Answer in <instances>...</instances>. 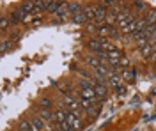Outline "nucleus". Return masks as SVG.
<instances>
[{
    "mask_svg": "<svg viewBox=\"0 0 156 131\" xmlns=\"http://www.w3.org/2000/svg\"><path fill=\"white\" fill-rule=\"evenodd\" d=\"M83 4H80V2H68V7H66V12L69 14V18L71 16H75V14H78V12H82L83 11Z\"/></svg>",
    "mask_w": 156,
    "mask_h": 131,
    "instance_id": "nucleus-5",
    "label": "nucleus"
},
{
    "mask_svg": "<svg viewBox=\"0 0 156 131\" xmlns=\"http://www.w3.org/2000/svg\"><path fill=\"white\" fill-rule=\"evenodd\" d=\"M9 25H11L9 18H2V20H0V29H2V32L7 30V27H9Z\"/></svg>",
    "mask_w": 156,
    "mask_h": 131,
    "instance_id": "nucleus-22",
    "label": "nucleus"
},
{
    "mask_svg": "<svg viewBox=\"0 0 156 131\" xmlns=\"http://www.w3.org/2000/svg\"><path fill=\"white\" fill-rule=\"evenodd\" d=\"M18 131H34L32 122H30L29 119H21V121H18Z\"/></svg>",
    "mask_w": 156,
    "mask_h": 131,
    "instance_id": "nucleus-18",
    "label": "nucleus"
},
{
    "mask_svg": "<svg viewBox=\"0 0 156 131\" xmlns=\"http://www.w3.org/2000/svg\"><path fill=\"white\" fill-rule=\"evenodd\" d=\"M69 20L73 21V23H76V25H87V23H89L87 16L83 14V11H82V12H78V14H75V16H71Z\"/></svg>",
    "mask_w": 156,
    "mask_h": 131,
    "instance_id": "nucleus-14",
    "label": "nucleus"
},
{
    "mask_svg": "<svg viewBox=\"0 0 156 131\" xmlns=\"http://www.w3.org/2000/svg\"><path fill=\"white\" fill-rule=\"evenodd\" d=\"M108 7L105 5V4H96V20H94V23H96L98 27L99 25H105V20H107L108 16Z\"/></svg>",
    "mask_w": 156,
    "mask_h": 131,
    "instance_id": "nucleus-1",
    "label": "nucleus"
},
{
    "mask_svg": "<svg viewBox=\"0 0 156 131\" xmlns=\"http://www.w3.org/2000/svg\"><path fill=\"white\" fill-rule=\"evenodd\" d=\"M99 112H101V106H99V103H98V105L94 103V105H92L90 108H87V110H85V113H87L89 119H94V117H96Z\"/></svg>",
    "mask_w": 156,
    "mask_h": 131,
    "instance_id": "nucleus-19",
    "label": "nucleus"
},
{
    "mask_svg": "<svg viewBox=\"0 0 156 131\" xmlns=\"http://www.w3.org/2000/svg\"><path fill=\"white\" fill-rule=\"evenodd\" d=\"M94 92H96L98 101H105L108 98V85H103V83H94Z\"/></svg>",
    "mask_w": 156,
    "mask_h": 131,
    "instance_id": "nucleus-4",
    "label": "nucleus"
},
{
    "mask_svg": "<svg viewBox=\"0 0 156 131\" xmlns=\"http://www.w3.org/2000/svg\"><path fill=\"white\" fill-rule=\"evenodd\" d=\"M39 108H44V110H51L53 108V99L50 98V96H43L41 99H39Z\"/></svg>",
    "mask_w": 156,
    "mask_h": 131,
    "instance_id": "nucleus-13",
    "label": "nucleus"
},
{
    "mask_svg": "<svg viewBox=\"0 0 156 131\" xmlns=\"http://www.w3.org/2000/svg\"><path fill=\"white\" fill-rule=\"evenodd\" d=\"M12 48V41L11 39H2V44H0V50H2V55H5L7 51Z\"/></svg>",
    "mask_w": 156,
    "mask_h": 131,
    "instance_id": "nucleus-20",
    "label": "nucleus"
},
{
    "mask_svg": "<svg viewBox=\"0 0 156 131\" xmlns=\"http://www.w3.org/2000/svg\"><path fill=\"white\" fill-rule=\"evenodd\" d=\"M83 14L87 16L89 21H94L96 20V5H85L83 7Z\"/></svg>",
    "mask_w": 156,
    "mask_h": 131,
    "instance_id": "nucleus-17",
    "label": "nucleus"
},
{
    "mask_svg": "<svg viewBox=\"0 0 156 131\" xmlns=\"http://www.w3.org/2000/svg\"><path fill=\"white\" fill-rule=\"evenodd\" d=\"M83 62L87 64L89 67H92L94 71H98L99 69V66L103 64V60H99L96 55H85V57H83Z\"/></svg>",
    "mask_w": 156,
    "mask_h": 131,
    "instance_id": "nucleus-6",
    "label": "nucleus"
},
{
    "mask_svg": "<svg viewBox=\"0 0 156 131\" xmlns=\"http://www.w3.org/2000/svg\"><path fill=\"white\" fill-rule=\"evenodd\" d=\"M121 81H122V76H119L117 73H112V74L108 76V85H112L114 89L121 87Z\"/></svg>",
    "mask_w": 156,
    "mask_h": 131,
    "instance_id": "nucleus-16",
    "label": "nucleus"
},
{
    "mask_svg": "<svg viewBox=\"0 0 156 131\" xmlns=\"http://www.w3.org/2000/svg\"><path fill=\"white\" fill-rule=\"evenodd\" d=\"M154 131H156V129H154Z\"/></svg>",
    "mask_w": 156,
    "mask_h": 131,
    "instance_id": "nucleus-25",
    "label": "nucleus"
},
{
    "mask_svg": "<svg viewBox=\"0 0 156 131\" xmlns=\"http://www.w3.org/2000/svg\"><path fill=\"white\" fill-rule=\"evenodd\" d=\"M39 117H41L44 122H48V124H55V122H53V112H51V110L39 108Z\"/></svg>",
    "mask_w": 156,
    "mask_h": 131,
    "instance_id": "nucleus-11",
    "label": "nucleus"
},
{
    "mask_svg": "<svg viewBox=\"0 0 156 131\" xmlns=\"http://www.w3.org/2000/svg\"><path fill=\"white\" fill-rule=\"evenodd\" d=\"M151 60L154 62V66H156V48H154V53H153V59H151Z\"/></svg>",
    "mask_w": 156,
    "mask_h": 131,
    "instance_id": "nucleus-24",
    "label": "nucleus"
},
{
    "mask_svg": "<svg viewBox=\"0 0 156 131\" xmlns=\"http://www.w3.org/2000/svg\"><path fill=\"white\" fill-rule=\"evenodd\" d=\"M85 46H87L89 50L92 51V53H96V51L103 50V39L101 37H92V39H87L85 41Z\"/></svg>",
    "mask_w": 156,
    "mask_h": 131,
    "instance_id": "nucleus-2",
    "label": "nucleus"
},
{
    "mask_svg": "<svg viewBox=\"0 0 156 131\" xmlns=\"http://www.w3.org/2000/svg\"><path fill=\"white\" fill-rule=\"evenodd\" d=\"M27 18V14L23 12V11L20 9V7H16V9L11 12V16H9V20H11V25H14V23H20V21H23Z\"/></svg>",
    "mask_w": 156,
    "mask_h": 131,
    "instance_id": "nucleus-7",
    "label": "nucleus"
},
{
    "mask_svg": "<svg viewBox=\"0 0 156 131\" xmlns=\"http://www.w3.org/2000/svg\"><path fill=\"white\" fill-rule=\"evenodd\" d=\"M66 117H68V112L62 110V108H57V110L53 112V122H55V126L64 124L66 122Z\"/></svg>",
    "mask_w": 156,
    "mask_h": 131,
    "instance_id": "nucleus-8",
    "label": "nucleus"
},
{
    "mask_svg": "<svg viewBox=\"0 0 156 131\" xmlns=\"http://www.w3.org/2000/svg\"><path fill=\"white\" fill-rule=\"evenodd\" d=\"M151 44L156 48V27H154V32H153V36H151Z\"/></svg>",
    "mask_w": 156,
    "mask_h": 131,
    "instance_id": "nucleus-23",
    "label": "nucleus"
},
{
    "mask_svg": "<svg viewBox=\"0 0 156 131\" xmlns=\"http://www.w3.org/2000/svg\"><path fill=\"white\" fill-rule=\"evenodd\" d=\"M153 53H154V46L149 43V44H146L142 50H140V55H142V59H146V60H149V59H153Z\"/></svg>",
    "mask_w": 156,
    "mask_h": 131,
    "instance_id": "nucleus-12",
    "label": "nucleus"
},
{
    "mask_svg": "<svg viewBox=\"0 0 156 131\" xmlns=\"http://www.w3.org/2000/svg\"><path fill=\"white\" fill-rule=\"evenodd\" d=\"M144 20L147 21V25H156V9L154 7H149L144 14Z\"/></svg>",
    "mask_w": 156,
    "mask_h": 131,
    "instance_id": "nucleus-9",
    "label": "nucleus"
},
{
    "mask_svg": "<svg viewBox=\"0 0 156 131\" xmlns=\"http://www.w3.org/2000/svg\"><path fill=\"white\" fill-rule=\"evenodd\" d=\"M50 5H51V2L48 0H41V2H36V11H48Z\"/></svg>",
    "mask_w": 156,
    "mask_h": 131,
    "instance_id": "nucleus-21",
    "label": "nucleus"
},
{
    "mask_svg": "<svg viewBox=\"0 0 156 131\" xmlns=\"http://www.w3.org/2000/svg\"><path fill=\"white\" fill-rule=\"evenodd\" d=\"M66 122L73 128L75 131H78L82 128V122H80V115L78 113H73V112H68V117H66Z\"/></svg>",
    "mask_w": 156,
    "mask_h": 131,
    "instance_id": "nucleus-3",
    "label": "nucleus"
},
{
    "mask_svg": "<svg viewBox=\"0 0 156 131\" xmlns=\"http://www.w3.org/2000/svg\"><path fill=\"white\" fill-rule=\"evenodd\" d=\"M30 122H32V128H34V131H43V129H44V121H43L39 115L32 117V119H30Z\"/></svg>",
    "mask_w": 156,
    "mask_h": 131,
    "instance_id": "nucleus-15",
    "label": "nucleus"
},
{
    "mask_svg": "<svg viewBox=\"0 0 156 131\" xmlns=\"http://www.w3.org/2000/svg\"><path fill=\"white\" fill-rule=\"evenodd\" d=\"M131 5H133V12L135 14H138V12H144L146 14V11L149 9V4L147 2H138L136 0V2H131Z\"/></svg>",
    "mask_w": 156,
    "mask_h": 131,
    "instance_id": "nucleus-10",
    "label": "nucleus"
}]
</instances>
